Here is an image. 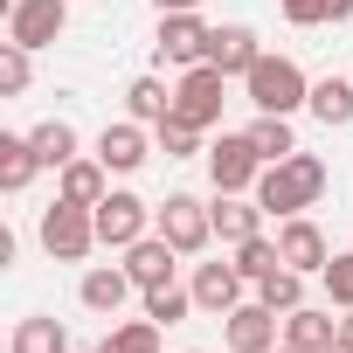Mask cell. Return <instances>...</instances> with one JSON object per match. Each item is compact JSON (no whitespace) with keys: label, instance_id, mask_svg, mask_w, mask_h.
I'll return each mask as SVG.
<instances>
[{"label":"cell","instance_id":"obj_1","mask_svg":"<svg viewBox=\"0 0 353 353\" xmlns=\"http://www.w3.org/2000/svg\"><path fill=\"white\" fill-rule=\"evenodd\" d=\"M319 194H325V159H319V152H291V159H277V166L256 173V201H263V215H277V222L305 215Z\"/></svg>","mask_w":353,"mask_h":353},{"label":"cell","instance_id":"obj_2","mask_svg":"<svg viewBox=\"0 0 353 353\" xmlns=\"http://www.w3.org/2000/svg\"><path fill=\"white\" fill-rule=\"evenodd\" d=\"M243 90H250L256 111H277V118H291V111L312 104V83H305V70L291 56H256V70L243 77Z\"/></svg>","mask_w":353,"mask_h":353},{"label":"cell","instance_id":"obj_3","mask_svg":"<svg viewBox=\"0 0 353 353\" xmlns=\"http://www.w3.org/2000/svg\"><path fill=\"white\" fill-rule=\"evenodd\" d=\"M35 236H42V250H49L56 263H83V256L97 250V215L56 194V201L42 208V229H35Z\"/></svg>","mask_w":353,"mask_h":353},{"label":"cell","instance_id":"obj_4","mask_svg":"<svg viewBox=\"0 0 353 353\" xmlns=\"http://www.w3.org/2000/svg\"><path fill=\"white\" fill-rule=\"evenodd\" d=\"M222 90H229V77H222L215 63L181 70V83H173V118L194 125V132H215V125H222V104H229Z\"/></svg>","mask_w":353,"mask_h":353},{"label":"cell","instance_id":"obj_5","mask_svg":"<svg viewBox=\"0 0 353 353\" xmlns=\"http://www.w3.org/2000/svg\"><path fill=\"white\" fill-rule=\"evenodd\" d=\"M152 229L181 250V256H201V250L215 243V208L194 201V194H166V201L152 208Z\"/></svg>","mask_w":353,"mask_h":353},{"label":"cell","instance_id":"obj_6","mask_svg":"<svg viewBox=\"0 0 353 353\" xmlns=\"http://www.w3.org/2000/svg\"><path fill=\"white\" fill-rule=\"evenodd\" d=\"M256 173H263V152L250 145V132H222L208 145V181L215 194H256Z\"/></svg>","mask_w":353,"mask_h":353},{"label":"cell","instance_id":"obj_7","mask_svg":"<svg viewBox=\"0 0 353 353\" xmlns=\"http://www.w3.org/2000/svg\"><path fill=\"white\" fill-rule=\"evenodd\" d=\"M208 21L201 14H159V35H152V63L159 70H194L208 63Z\"/></svg>","mask_w":353,"mask_h":353},{"label":"cell","instance_id":"obj_8","mask_svg":"<svg viewBox=\"0 0 353 353\" xmlns=\"http://www.w3.org/2000/svg\"><path fill=\"white\" fill-rule=\"evenodd\" d=\"M90 215H97V243H104V250H132L139 236H152V208H145L132 188H111Z\"/></svg>","mask_w":353,"mask_h":353},{"label":"cell","instance_id":"obj_9","mask_svg":"<svg viewBox=\"0 0 353 353\" xmlns=\"http://www.w3.org/2000/svg\"><path fill=\"white\" fill-rule=\"evenodd\" d=\"M222 339H229V353H270V346H284V319H277L263 298H243V305L222 319Z\"/></svg>","mask_w":353,"mask_h":353},{"label":"cell","instance_id":"obj_10","mask_svg":"<svg viewBox=\"0 0 353 353\" xmlns=\"http://www.w3.org/2000/svg\"><path fill=\"white\" fill-rule=\"evenodd\" d=\"M63 28H70V0H8V42L49 49Z\"/></svg>","mask_w":353,"mask_h":353},{"label":"cell","instance_id":"obj_11","mask_svg":"<svg viewBox=\"0 0 353 353\" xmlns=\"http://www.w3.org/2000/svg\"><path fill=\"white\" fill-rule=\"evenodd\" d=\"M97 159H104L111 173H139V166L152 159V139H145V125H139V118H118V125H104V132H97Z\"/></svg>","mask_w":353,"mask_h":353},{"label":"cell","instance_id":"obj_12","mask_svg":"<svg viewBox=\"0 0 353 353\" xmlns=\"http://www.w3.org/2000/svg\"><path fill=\"white\" fill-rule=\"evenodd\" d=\"M277 250H284V263H291V270H305V277H319V270L332 263V250H325V229H319V222H305V215L277 222Z\"/></svg>","mask_w":353,"mask_h":353},{"label":"cell","instance_id":"obj_13","mask_svg":"<svg viewBox=\"0 0 353 353\" xmlns=\"http://www.w3.org/2000/svg\"><path fill=\"white\" fill-rule=\"evenodd\" d=\"M173 263H181V250H173L159 229H152V236H139V243L125 250V270H132V284H139V291H159V284H173Z\"/></svg>","mask_w":353,"mask_h":353},{"label":"cell","instance_id":"obj_14","mask_svg":"<svg viewBox=\"0 0 353 353\" xmlns=\"http://www.w3.org/2000/svg\"><path fill=\"white\" fill-rule=\"evenodd\" d=\"M194 305L201 312H215V319H229L236 305H243V270L236 263H194Z\"/></svg>","mask_w":353,"mask_h":353},{"label":"cell","instance_id":"obj_15","mask_svg":"<svg viewBox=\"0 0 353 353\" xmlns=\"http://www.w3.org/2000/svg\"><path fill=\"white\" fill-rule=\"evenodd\" d=\"M132 291H139V284H132L125 263H97V270H83V284H77L83 312H97V319H118V305H125Z\"/></svg>","mask_w":353,"mask_h":353},{"label":"cell","instance_id":"obj_16","mask_svg":"<svg viewBox=\"0 0 353 353\" xmlns=\"http://www.w3.org/2000/svg\"><path fill=\"white\" fill-rule=\"evenodd\" d=\"M256 56H263V42H256V28H243V21H229V28L208 35V63H215L222 77H250Z\"/></svg>","mask_w":353,"mask_h":353},{"label":"cell","instance_id":"obj_17","mask_svg":"<svg viewBox=\"0 0 353 353\" xmlns=\"http://www.w3.org/2000/svg\"><path fill=\"white\" fill-rule=\"evenodd\" d=\"M284 346H298V353H332V346H339V319L319 312V305H298V312H284Z\"/></svg>","mask_w":353,"mask_h":353},{"label":"cell","instance_id":"obj_18","mask_svg":"<svg viewBox=\"0 0 353 353\" xmlns=\"http://www.w3.org/2000/svg\"><path fill=\"white\" fill-rule=\"evenodd\" d=\"M215 236H222L229 250H243L250 236H263V201H256V194H250V201H243V194H215Z\"/></svg>","mask_w":353,"mask_h":353},{"label":"cell","instance_id":"obj_19","mask_svg":"<svg viewBox=\"0 0 353 353\" xmlns=\"http://www.w3.org/2000/svg\"><path fill=\"white\" fill-rule=\"evenodd\" d=\"M56 194L77 201V208H97V201L111 194V166H104V159H70L63 181H56Z\"/></svg>","mask_w":353,"mask_h":353},{"label":"cell","instance_id":"obj_20","mask_svg":"<svg viewBox=\"0 0 353 353\" xmlns=\"http://www.w3.org/2000/svg\"><path fill=\"white\" fill-rule=\"evenodd\" d=\"M35 173H42L35 139H28V132H0V188H8V194H21Z\"/></svg>","mask_w":353,"mask_h":353},{"label":"cell","instance_id":"obj_21","mask_svg":"<svg viewBox=\"0 0 353 353\" xmlns=\"http://www.w3.org/2000/svg\"><path fill=\"white\" fill-rule=\"evenodd\" d=\"M125 111H132L139 125H166V118H173V90H166L159 77H132V83H125Z\"/></svg>","mask_w":353,"mask_h":353},{"label":"cell","instance_id":"obj_22","mask_svg":"<svg viewBox=\"0 0 353 353\" xmlns=\"http://www.w3.org/2000/svg\"><path fill=\"white\" fill-rule=\"evenodd\" d=\"M8 353H70V332H63V325H56L49 312H28V319L14 325Z\"/></svg>","mask_w":353,"mask_h":353},{"label":"cell","instance_id":"obj_23","mask_svg":"<svg viewBox=\"0 0 353 353\" xmlns=\"http://www.w3.org/2000/svg\"><path fill=\"white\" fill-rule=\"evenodd\" d=\"M250 145L263 152V166L291 159V152H298V139H291V118H277V111H256V118H250Z\"/></svg>","mask_w":353,"mask_h":353},{"label":"cell","instance_id":"obj_24","mask_svg":"<svg viewBox=\"0 0 353 353\" xmlns=\"http://www.w3.org/2000/svg\"><path fill=\"white\" fill-rule=\"evenodd\" d=\"M305 111H312L319 125H353V83H346V77H319Z\"/></svg>","mask_w":353,"mask_h":353},{"label":"cell","instance_id":"obj_25","mask_svg":"<svg viewBox=\"0 0 353 353\" xmlns=\"http://www.w3.org/2000/svg\"><path fill=\"white\" fill-rule=\"evenodd\" d=\"M28 139H35L42 166H56V173H63V166L77 159V125H70V118H42V125H35Z\"/></svg>","mask_w":353,"mask_h":353},{"label":"cell","instance_id":"obj_26","mask_svg":"<svg viewBox=\"0 0 353 353\" xmlns=\"http://www.w3.org/2000/svg\"><path fill=\"white\" fill-rule=\"evenodd\" d=\"M256 298H263V305H270L277 319H284V312H298V305H305V270H291V263H277V270H270V277L256 284Z\"/></svg>","mask_w":353,"mask_h":353},{"label":"cell","instance_id":"obj_27","mask_svg":"<svg viewBox=\"0 0 353 353\" xmlns=\"http://www.w3.org/2000/svg\"><path fill=\"white\" fill-rule=\"evenodd\" d=\"M291 28H325V21H353V0H284Z\"/></svg>","mask_w":353,"mask_h":353},{"label":"cell","instance_id":"obj_28","mask_svg":"<svg viewBox=\"0 0 353 353\" xmlns=\"http://www.w3.org/2000/svg\"><path fill=\"white\" fill-rule=\"evenodd\" d=\"M139 298H145V319L152 325H181L194 312V291H181V284H159V291H139Z\"/></svg>","mask_w":353,"mask_h":353},{"label":"cell","instance_id":"obj_29","mask_svg":"<svg viewBox=\"0 0 353 353\" xmlns=\"http://www.w3.org/2000/svg\"><path fill=\"white\" fill-rule=\"evenodd\" d=\"M277 263H284V250H277L270 236H250V243L236 250V270H243V284H263V277H270Z\"/></svg>","mask_w":353,"mask_h":353},{"label":"cell","instance_id":"obj_30","mask_svg":"<svg viewBox=\"0 0 353 353\" xmlns=\"http://www.w3.org/2000/svg\"><path fill=\"white\" fill-rule=\"evenodd\" d=\"M111 353H159V325L139 312V319H125V325H111V339H104Z\"/></svg>","mask_w":353,"mask_h":353},{"label":"cell","instance_id":"obj_31","mask_svg":"<svg viewBox=\"0 0 353 353\" xmlns=\"http://www.w3.org/2000/svg\"><path fill=\"white\" fill-rule=\"evenodd\" d=\"M28 56H35V49L0 42V97H21V90H28Z\"/></svg>","mask_w":353,"mask_h":353},{"label":"cell","instance_id":"obj_32","mask_svg":"<svg viewBox=\"0 0 353 353\" xmlns=\"http://www.w3.org/2000/svg\"><path fill=\"white\" fill-rule=\"evenodd\" d=\"M152 132H159V152H166V159H194V152H201V132L181 125V118H166V125H152Z\"/></svg>","mask_w":353,"mask_h":353},{"label":"cell","instance_id":"obj_33","mask_svg":"<svg viewBox=\"0 0 353 353\" xmlns=\"http://www.w3.org/2000/svg\"><path fill=\"white\" fill-rule=\"evenodd\" d=\"M319 277H325V298H332L339 312H353V250H346V256H332Z\"/></svg>","mask_w":353,"mask_h":353},{"label":"cell","instance_id":"obj_34","mask_svg":"<svg viewBox=\"0 0 353 353\" xmlns=\"http://www.w3.org/2000/svg\"><path fill=\"white\" fill-rule=\"evenodd\" d=\"M152 8H159V14H194L201 0H152Z\"/></svg>","mask_w":353,"mask_h":353},{"label":"cell","instance_id":"obj_35","mask_svg":"<svg viewBox=\"0 0 353 353\" xmlns=\"http://www.w3.org/2000/svg\"><path fill=\"white\" fill-rule=\"evenodd\" d=\"M339 346H353V312H346V319H339Z\"/></svg>","mask_w":353,"mask_h":353},{"label":"cell","instance_id":"obj_36","mask_svg":"<svg viewBox=\"0 0 353 353\" xmlns=\"http://www.w3.org/2000/svg\"><path fill=\"white\" fill-rule=\"evenodd\" d=\"M270 353H298V346H270Z\"/></svg>","mask_w":353,"mask_h":353},{"label":"cell","instance_id":"obj_37","mask_svg":"<svg viewBox=\"0 0 353 353\" xmlns=\"http://www.w3.org/2000/svg\"><path fill=\"white\" fill-rule=\"evenodd\" d=\"M332 353H353V346H332Z\"/></svg>","mask_w":353,"mask_h":353},{"label":"cell","instance_id":"obj_38","mask_svg":"<svg viewBox=\"0 0 353 353\" xmlns=\"http://www.w3.org/2000/svg\"><path fill=\"white\" fill-rule=\"evenodd\" d=\"M97 353H111V346H97Z\"/></svg>","mask_w":353,"mask_h":353}]
</instances>
